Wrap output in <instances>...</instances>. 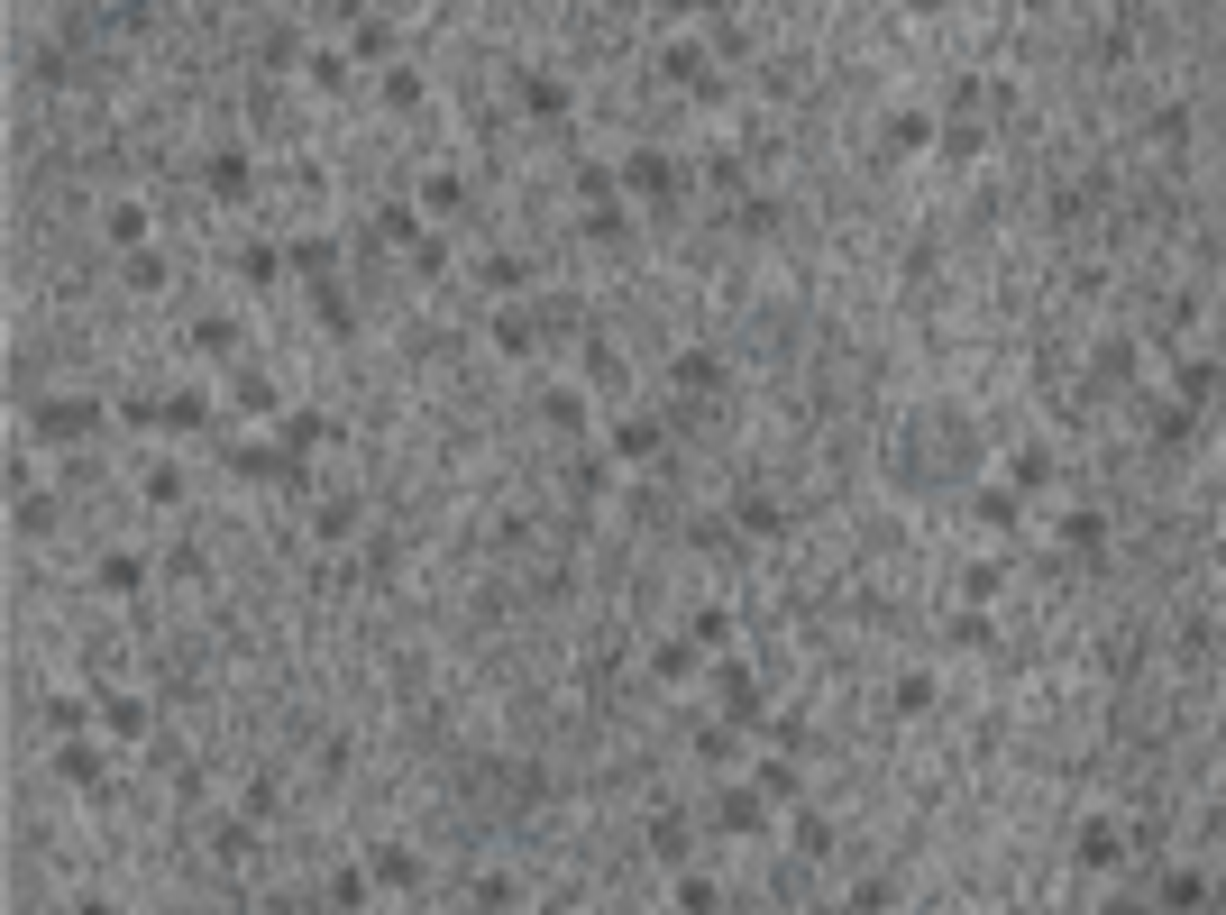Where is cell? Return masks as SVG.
Instances as JSON below:
<instances>
[{
    "label": "cell",
    "mask_w": 1226,
    "mask_h": 915,
    "mask_svg": "<svg viewBox=\"0 0 1226 915\" xmlns=\"http://www.w3.org/2000/svg\"><path fill=\"white\" fill-rule=\"evenodd\" d=\"M760 824V797H723V833H751Z\"/></svg>",
    "instance_id": "7a4b0ae2"
},
{
    "label": "cell",
    "mask_w": 1226,
    "mask_h": 915,
    "mask_svg": "<svg viewBox=\"0 0 1226 915\" xmlns=\"http://www.w3.org/2000/svg\"><path fill=\"white\" fill-rule=\"evenodd\" d=\"M650 851H659V861H678V851H687V833H678V815H659V824H650Z\"/></svg>",
    "instance_id": "6da1fadb"
}]
</instances>
